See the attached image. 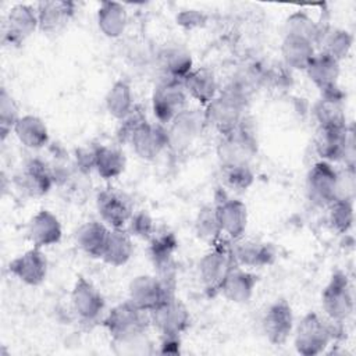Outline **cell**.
I'll use <instances>...</instances> for the list:
<instances>
[{"mask_svg":"<svg viewBox=\"0 0 356 356\" xmlns=\"http://www.w3.org/2000/svg\"><path fill=\"white\" fill-rule=\"evenodd\" d=\"M327 317L316 312L305 314L293 327V346L303 356H316L323 353L337 337V325Z\"/></svg>","mask_w":356,"mask_h":356,"instance_id":"obj_1","label":"cell"},{"mask_svg":"<svg viewBox=\"0 0 356 356\" xmlns=\"http://www.w3.org/2000/svg\"><path fill=\"white\" fill-rule=\"evenodd\" d=\"M103 325L113 341L128 343L139 339L150 325L147 312L138 309L129 300L115 305L104 317Z\"/></svg>","mask_w":356,"mask_h":356,"instance_id":"obj_2","label":"cell"},{"mask_svg":"<svg viewBox=\"0 0 356 356\" xmlns=\"http://www.w3.org/2000/svg\"><path fill=\"white\" fill-rule=\"evenodd\" d=\"M257 153V138L248 117L232 131L221 135L217 157L221 165L250 164Z\"/></svg>","mask_w":356,"mask_h":356,"instance_id":"obj_3","label":"cell"},{"mask_svg":"<svg viewBox=\"0 0 356 356\" xmlns=\"http://www.w3.org/2000/svg\"><path fill=\"white\" fill-rule=\"evenodd\" d=\"M355 139L352 127H318L314 147L318 157L328 163L343 161L355 168Z\"/></svg>","mask_w":356,"mask_h":356,"instance_id":"obj_4","label":"cell"},{"mask_svg":"<svg viewBox=\"0 0 356 356\" xmlns=\"http://www.w3.org/2000/svg\"><path fill=\"white\" fill-rule=\"evenodd\" d=\"M236 266L229 239L224 238L213 245L199 261V278L204 291L210 295L218 293L221 284Z\"/></svg>","mask_w":356,"mask_h":356,"instance_id":"obj_5","label":"cell"},{"mask_svg":"<svg viewBox=\"0 0 356 356\" xmlns=\"http://www.w3.org/2000/svg\"><path fill=\"white\" fill-rule=\"evenodd\" d=\"M174 278H161L159 275H136L128 286V300L138 309L150 313L165 299L175 295Z\"/></svg>","mask_w":356,"mask_h":356,"instance_id":"obj_6","label":"cell"},{"mask_svg":"<svg viewBox=\"0 0 356 356\" xmlns=\"http://www.w3.org/2000/svg\"><path fill=\"white\" fill-rule=\"evenodd\" d=\"M321 305L325 317L334 323H343L350 317L355 307L352 286L348 275L337 270L331 274L321 292Z\"/></svg>","mask_w":356,"mask_h":356,"instance_id":"obj_7","label":"cell"},{"mask_svg":"<svg viewBox=\"0 0 356 356\" xmlns=\"http://www.w3.org/2000/svg\"><path fill=\"white\" fill-rule=\"evenodd\" d=\"M188 97L182 81L161 76L152 95V110L157 122L167 127L186 108Z\"/></svg>","mask_w":356,"mask_h":356,"instance_id":"obj_8","label":"cell"},{"mask_svg":"<svg viewBox=\"0 0 356 356\" xmlns=\"http://www.w3.org/2000/svg\"><path fill=\"white\" fill-rule=\"evenodd\" d=\"M213 206L221 232L227 239L234 241L245 235L248 227V207L242 200L229 196L225 191L218 188Z\"/></svg>","mask_w":356,"mask_h":356,"instance_id":"obj_9","label":"cell"},{"mask_svg":"<svg viewBox=\"0 0 356 356\" xmlns=\"http://www.w3.org/2000/svg\"><path fill=\"white\" fill-rule=\"evenodd\" d=\"M338 170L332 163L320 160L314 163L306 175V195L312 204L327 207L337 199Z\"/></svg>","mask_w":356,"mask_h":356,"instance_id":"obj_10","label":"cell"},{"mask_svg":"<svg viewBox=\"0 0 356 356\" xmlns=\"http://www.w3.org/2000/svg\"><path fill=\"white\" fill-rule=\"evenodd\" d=\"M204 127H207L204 110L186 107L165 127L168 147L175 152L185 150L203 132Z\"/></svg>","mask_w":356,"mask_h":356,"instance_id":"obj_11","label":"cell"},{"mask_svg":"<svg viewBox=\"0 0 356 356\" xmlns=\"http://www.w3.org/2000/svg\"><path fill=\"white\" fill-rule=\"evenodd\" d=\"M150 324L161 337H179L191 323L188 307L174 295L149 313Z\"/></svg>","mask_w":356,"mask_h":356,"instance_id":"obj_12","label":"cell"},{"mask_svg":"<svg viewBox=\"0 0 356 356\" xmlns=\"http://www.w3.org/2000/svg\"><path fill=\"white\" fill-rule=\"evenodd\" d=\"M96 209L100 220L108 228H125L134 214L131 199L115 188H106L96 196Z\"/></svg>","mask_w":356,"mask_h":356,"instance_id":"obj_13","label":"cell"},{"mask_svg":"<svg viewBox=\"0 0 356 356\" xmlns=\"http://www.w3.org/2000/svg\"><path fill=\"white\" fill-rule=\"evenodd\" d=\"M38 28L36 7L15 4L8 10L3 24V43L8 46L22 44Z\"/></svg>","mask_w":356,"mask_h":356,"instance_id":"obj_14","label":"cell"},{"mask_svg":"<svg viewBox=\"0 0 356 356\" xmlns=\"http://www.w3.org/2000/svg\"><path fill=\"white\" fill-rule=\"evenodd\" d=\"M295 327L291 305L285 299H277L267 306L261 317V328L267 341L273 345H284Z\"/></svg>","mask_w":356,"mask_h":356,"instance_id":"obj_15","label":"cell"},{"mask_svg":"<svg viewBox=\"0 0 356 356\" xmlns=\"http://www.w3.org/2000/svg\"><path fill=\"white\" fill-rule=\"evenodd\" d=\"M17 189L29 196L39 197L51 189L56 182L51 168L40 159H32L26 161L14 177Z\"/></svg>","mask_w":356,"mask_h":356,"instance_id":"obj_16","label":"cell"},{"mask_svg":"<svg viewBox=\"0 0 356 356\" xmlns=\"http://www.w3.org/2000/svg\"><path fill=\"white\" fill-rule=\"evenodd\" d=\"M129 145L139 159L153 161L168 147L167 128L159 122L145 121L132 135Z\"/></svg>","mask_w":356,"mask_h":356,"instance_id":"obj_17","label":"cell"},{"mask_svg":"<svg viewBox=\"0 0 356 356\" xmlns=\"http://www.w3.org/2000/svg\"><path fill=\"white\" fill-rule=\"evenodd\" d=\"M71 305L82 321L92 323L102 316L104 298L88 278L78 275L71 291Z\"/></svg>","mask_w":356,"mask_h":356,"instance_id":"obj_18","label":"cell"},{"mask_svg":"<svg viewBox=\"0 0 356 356\" xmlns=\"http://www.w3.org/2000/svg\"><path fill=\"white\" fill-rule=\"evenodd\" d=\"M229 242L235 263L239 267L260 268L273 264L275 260L277 253L271 243L254 238H245V235Z\"/></svg>","mask_w":356,"mask_h":356,"instance_id":"obj_19","label":"cell"},{"mask_svg":"<svg viewBox=\"0 0 356 356\" xmlns=\"http://www.w3.org/2000/svg\"><path fill=\"white\" fill-rule=\"evenodd\" d=\"M47 259L40 248H32L11 260L8 270L21 282L29 286L40 285L47 275Z\"/></svg>","mask_w":356,"mask_h":356,"instance_id":"obj_20","label":"cell"},{"mask_svg":"<svg viewBox=\"0 0 356 356\" xmlns=\"http://www.w3.org/2000/svg\"><path fill=\"white\" fill-rule=\"evenodd\" d=\"M149 242V257L159 271V277L174 278V254L178 249L177 236L167 229H156Z\"/></svg>","mask_w":356,"mask_h":356,"instance_id":"obj_21","label":"cell"},{"mask_svg":"<svg viewBox=\"0 0 356 356\" xmlns=\"http://www.w3.org/2000/svg\"><path fill=\"white\" fill-rule=\"evenodd\" d=\"M28 238L35 248H47L61 241L63 228L56 214L50 210H39L28 224Z\"/></svg>","mask_w":356,"mask_h":356,"instance_id":"obj_22","label":"cell"},{"mask_svg":"<svg viewBox=\"0 0 356 356\" xmlns=\"http://www.w3.org/2000/svg\"><path fill=\"white\" fill-rule=\"evenodd\" d=\"M305 71L321 95L339 89V61L330 54L320 50L318 53H316Z\"/></svg>","mask_w":356,"mask_h":356,"instance_id":"obj_23","label":"cell"},{"mask_svg":"<svg viewBox=\"0 0 356 356\" xmlns=\"http://www.w3.org/2000/svg\"><path fill=\"white\" fill-rule=\"evenodd\" d=\"M39 29L44 33H57L72 19L75 14L74 1L50 0L40 1L36 6Z\"/></svg>","mask_w":356,"mask_h":356,"instance_id":"obj_24","label":"cell"},{"mask_svg":"<svg viewBox=\"0 0 356 356\" xmlns=\"http://www.w3.org/2000/svg\"><path fill=\"white\" fill-rule=\"evenodd\" d=\"M257 278L254 273L236 266L221 284L218 293L232 303H246L254 293Z\"/></svg>","mask_w":356,"mask_h":356,"instance_id":"obj_25","label":"cell"},{"mask_svg":"<svg viewBox=\"0 0 356 356\" xmlns=\"http://www.w3.org/2000/svg\"><path fill=\"white\" fill-rule=\"evenodd\" d=\"M184 88L188 96L202 106H207L220 92L218 81L214 72L209 68L192 70L184 79Z\"/></svg>","mask_w":356,"mask_h":356,"instance_id":"obj_26","label":"cell"},{"mask_svg":"<svg viewBox=\"0 0 356 356\" xmlns=\"http://www.w3.org/2000/svg\"><path fill=\"white\" fill-rule=\"evenodd\" d=\"M108 232L110 228L103 221L92 220L78 228L75 234V241L78 248L83 253L93 259H102L107 243Z\"/></svg>","mask_w":356,"mask_h":356,"instance_id":"obj_27","label":"cell"},{"mask_svg":"<svg viewBox=\"0 0 356 356\" xmlns=\"http://www.w3.org/2000/svg\"><path fill=\"white\" fill-rule=\"evenodd\" d=\"M316 53V46L310 40L295 35H284L281 56L285 67L305 71Z\"/></svg>","mask_w":356,"mask_h":356,"instance_id":"obj_28","label":"cell"},{"mask_svg":"<svg viewBox=\"0 0 356 356\" xmlns=\"http://www.w3.org/2000/svg\"><path fill=\"white\" fill-rule=\"evenodd\" d=\"M159 65L163 76L179 81L193 70L191 53L179 44L165 46L159 54Z\"/></svg>","mask_w":356,"mask_h":356,"instance_id":"obj_29","label":"cell"},{"mask_svg":"<svg viewBox=\"0 0 356 356\" xmlns=\"http://www.w3.org/2000/svg\"><path fill=\"white\" fill-rule=\"evenodd\" d=\"M17 139L28 149L38 150L49 143V129L44 121L33 114L21 115L14 129Z\"/></svg>","mask_w":356,"mask_h":356,"instance_id":"obj_30","label":"cell"},{"mask_svg":"<svg viewBox=\"0 0 356 356\" xmlns=\"http://www.w3.org/2000/svg\"><path fill=\"white\" fill-rule=\"evenodd\" d=\"M314 117L318 127H343L346 117L343 111V93L341 89L324 93L314 104Z\"/></svg>","mask_w":356,"mask_h":356,"instance_id":"obj_31","label":"cell"},{"mask_svg":"<svg viewBox=\"0 0 356 356\" xmlns=\"http://www.w3.org/2000/svg\"><path fill=\"white\" fill-rule=\"evenodd\" d=\"M134 254V242L127 228H110L102 260L113 267H121Z\"/></svg>","mask_w":356,"mask_h":356,"instance_id":"obj_32","label":"cell"},{"mask_svg":"<svg viewBox=\"0 0 356 356\" xmlns=\"http://www.w3.org/2000/svg\"><path fill=\"white\" fill-rule=\"evenodd\" d=\"M128 14L125 7L117 1H103L97 10V26L107 38H120L127 28Z\"/></svg>","mask_w":356,"mask_h":356,"instance_id":"obj_33","label":"cell"},{"mask_svg":"<svg viewBox=\"0 0 356 356\" xmlns=\"http://www.w3.org/2000/svg\"><path fill=\"white\" fill-rule=\"evenodd\" d=\"M127 165L124 152L114 145H97L95 171L103 179H114L120 177Z\"/></svg>","mask_w":356,"mask_h":356,"instance_id":"obj_34","label":"cell"},{"mask_svg":"<svg viewBox=\"0 0 356 356\" xmlns=\"http://www.w3.org/2000/svg\"><path fill=\"white\" fill-rule=\"evenodd\" d=\"M104 103L108 114L118 121L129 115L132 110L136 107L134 102V93H132L131 85L124 79L115 81L111 85V88L106 95Z\"/></svg>","mask_w":356,"mask_h":356,"instance_id":"obj_35","label":"cell"},{"mask_svg":"<svg viewBox=\"0 0 356 356\" xmlns=\"http://www.w3.org/2000/svg\"><path fill=\"white\" fill-rule=\"evenodd\" d=\"M284 35H295L310 40L314 46L318 44L324 29L303 10L292 13L284 25Z\"/></svg>","mask_w":356,"mask_h":356,"instance_id":"obj_36","label":"cell"},{"mask_svg":"<svg viewBox=\"0 0 356 356\" xmlns=\"http://www.w3.org/2000/svg\"><path fill=\"white\" fill-rule=\"evenodd\" d=\"M195 232L199 239L209 243L210 246L224 239L213 204H206L199 210L195 218Z\"/></svg>","mask_w":356,"mask_h":356,"instance_id":"obj_37","label":"cell"},{"mask_svg":"<svg viewBox=\"0 0 356 356\" xmlns=\"http://www.w3.org/2000/svg\"><path fill=\"white\" fill-rule=\"evenodd\" d=\"M318 43L323 44L321 51L330 54L331 57H334L341 63L349 54L353 43V38L345 29L331 28V29H324Z\"/></svg>","mask_w":356,"mask_h":356,"instance_id":"obj_38","label":"cell"},{"mask_svg":"<svg viewBox=\"0 0 356 356\" xmlns=\"http://www.w3.org/2000/svg\"><path fill=\"white\" fill-rule=\"evenodd\" d=\"M327 222L337 234H346L353 225V200L335 199L327 207Z\"/></svg>","mask_w":356,"mask_h":356,"instance_id":"obj_39","label":"cell"},{"mask_svg":"<svg viewBox=\"0 0 356 356\" xmlns=\"http://www.w3.org/2000/svg\"><path fill=\"white\" fill-rule=\"evenodd\" d=\"M221 178L225 188L234 192H245L252 186L254 174L250 164H232L221 165Z\"/></svg>","mask_w":356,"mask_h":356,"instance_id":"obj_40","label":"cell"},{"mask_svg":"<svg viewBox=\"0 0 356 356\" xmlns=\"http://www.w3.org/2000/svg\"><path fill=\"white\" fill-rule=\"evenodd\" d=\"M19 117L21 115H19V110H18L15 100L7 92L6 88H1V92H0V136H1V140H6L7 135L14 129Z\"/></svg>","mask_w":356,"mask_h":356,"instance_id":"obj_41","label":"cell"},{"mask_svg":"<svg viewBox=\"0 0 356 356\" xmlns=\"http://www.w3.org/2000/svg\"><path fill=\"white\" fill-rule=\"evenodd\" d=\"M125 228L131 234L132 238H139L143 241H149L153 236V234L156 232L154 221H153L152 216L145 210L134 211V214L129 218Z\"/></svg>","mask_w":356,"mask_h":356,"instance_id":"obj_42","label":"cell"},{"mask_svg":"<svg viewBox=\"0 0 356 356\" xmlns=\"http://www.w3.org/2000/svg\"><path fill=\"white\" fill-rule=\"evenodd\" d=\"M146 115L139 107H135L129 115H127L124 120L120 121V125L117 128V140L120 143H129L132 135L135 131L145 122Z\"/></svg>","mask_w":356,"mask_h":356,"instance_id":"obj_43","label":"cell"},{"mask_svg":"<svg viewBox=\"0 0 356 356\" xmlns=\"http://www.w3.org/2000/svg\"><path fill=\"white\" fill-rule=\"evenodd\" d=\"M207 17L197 10H184L177 15V22L185 29L200 28L206 24Z\"/></svg>","mask_w":356,"mask_h":356,"instance_id":"obj_44","label":"cell"}]
</instances>
